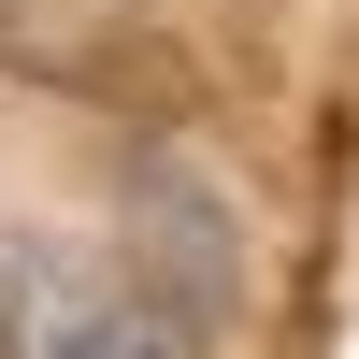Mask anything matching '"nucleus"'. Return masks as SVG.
<instances>
[{
    "label": "nucleus",
    "mask_w": 359,
    "mask_h": 359,
    "mask_svg": "<svg viewBox=\"0 0 359 359\" xmlns=\"http://www.w3.org/2000/svg\"><path fill=\"white\" fill-rule=\"evenodd\" d=\"M0 359H187V316L101 245L0 230Z\"/></svg>",
    "instance_id": "1"
}]
</instances>
